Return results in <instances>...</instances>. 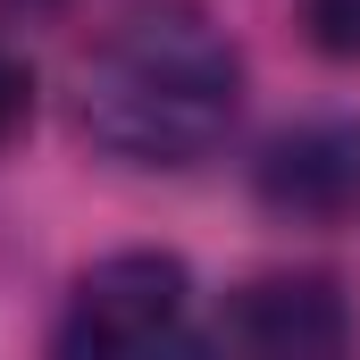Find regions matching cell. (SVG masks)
<instances>
[{"label":"cell","mask_w":360,"mask_h":360,"mask_svg":"<svg viewBox=\"0 0 360 360\" xmlns=\"http://www.w3.org/2000/svg\"><path fill=\"white\" fill-rule=\"evenodd\" d=\"M210 344L226 352H344L352 344V302L335 276H310V269H276L252 276L226 293Z\"/></svg>","instance_id":"cell-3"},{"label":"cell","mask_w":360,"mask_h":360,"mask_svg":"<svg viewBox=\"0 0 360 360\" xmlns=\"http://www.w3.org/2000/svg\"><path fill=\"white\" fill-rule=\"evenodd\" d=\"M193 344V276L176 252H109L76 276L59 352H168Z\"/></svg>","instance_id":"cell-2"},{"label":"cell","mask_w":360,"mask_h":360,"mask_svg":"<svg viewBox=\"0 0 360 360\" xmlns=\"http://www.w3.org/2000/svg\"><path fill=\"white\" fill-rule=\"evenodd\" d=\"M25 8H59V0H25Z\"/></svg>","instance_id":"cell-7"},{"label":"cell","mask_w":360,"mask_h":360,"mask_svg":"<svg viewBox=\"0 0 360 360\" xmlns=\"http://www.w3.org/2000/svg\"><path fill=\"white\" fill-rule=\"evenodd\" d=\"M260 201L276 218H302V226L352 218L360 210V126L352 117H319V126L276 134L269 160H260Z\"/></svg>","instance_id":"cell-4"},{"label":"cell","mask_w":360,"mask_h":360,"mask_svg":"<svg viewBox=\"0 0 360 360\" xmlns=\"http://www.w3.org/2000/svg\"><path fill=\"white\" fill-rule=\"evenodd\" d=\"M25 126H34V68L0 42V143H17Z\"/></svg>","instance_id":"cell-6"},{"label":"cell","mask_w":360,"mask_h":360,"mask_svg":"<svg viewBox=\"0 0 360 360\" xmlns=\"http://www.w3.org/2000/svg\"><path fill=\"white\" fill-rule=\"evenodd\" d=\"M302 25L327 59H360V0H302Z\"/></svg>","instance_id":"cell-5"},{"label":"cell","mask_w":360,"mask_h":360,"mask_svg":"<svg viewBox=\"0 0 360 360\" xmlns=\"http://www.w3.org/2000/svg\"><path fill=\"white\" fill-rule=\"evenodd\" d=\"M243 109V51L201 0L126 8L76 68V126L117 168H193Z\"/></svg>","instance_id":"cell-1"}]
</instances>
